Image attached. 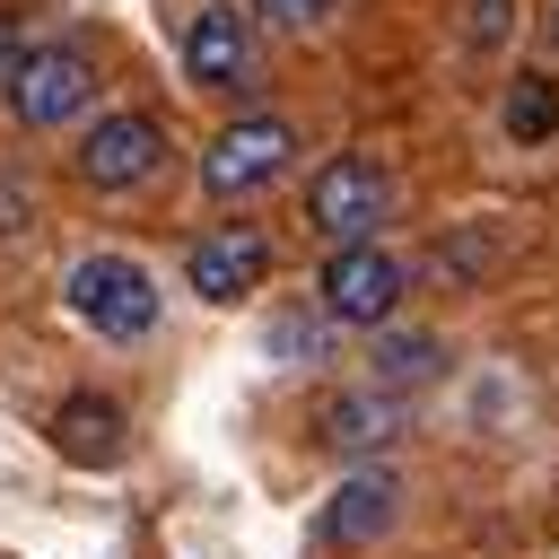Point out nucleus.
<instances>
[{
  "instance_id": "nucleus-7",
  "label": "nucleus",
  "mask_w": 559,
  "mask_h": 559,
  "mask_svg": "<svg viewBox=\"0 0 559 559\" xmlns=\"http://www.w3.org/2000/svg\"><path fill=\"white\" fill-rule=\"evenodd\" d=\"M183 70H192V87H236L253 70V17L236 0H210L183 35Z\"/></svg>"
},
{
  "instance_id": "nucleus-14",
  "label": "nucleus",
  "mask_w": 559,
  "mask_h": 559,
  "mask_svg": "<svg viewBox=\"0 0 559 559\" xmlns=\"http://www.w3.org/2000/svg\"><path fill=\"white\" fill-rule=\"evenodd\" d=\"M341 0H245V17H262V26H288V35H306V26H323Z\"/></svg>"
},
{
  "instance_id": "nucleus-10",
  "label": "nucleus",
  "mask_w": 559,
  "mask_h": 559,
  "mask_svg": "<svg viewBox=\"0 0 559 559\" xmlns=\"http://www.w3.org/2000/svg\"><path fill=\"white\" fill-rule=\"evenodd\" d=\"M52 445H61L70 463H114V454H122V411H114L105 393H70V402L52 411Z\"/></svg>"
},
{
  "instance_id": "nucleus-4",
  "label": "nucleus",
  "mask_w": 559,
  "mask_h": 559,
  "mask_svg": "<svg viewBox=\"0 0 559 559\" xmlns=\"http://www.w3.org/2000/svg\"><path fill=\"white\" fill-rule=\"evenodd\" d=\"M288 166H297V131H288L280 114H245V122H227V131L201 148V183H210L218 201H245V192L280 183Z\"/></svg>"
},
{
  "instance_id": "nucleus-2",
  "label": "nucleus",
  "mask_w": 559,
  "mask_h": 559,
  "mask_svg": "<svg viewBox=\"0 0 559 559\" xmlns=\"http://www.w3.org/2000/svg\"><path fill=\"white\" fill-rule=\"evenodd\" d=\"M384 210H393V175H384L376 157H332V166H314V183H306V218H314V236H332V245H376Z\"/></svg>"
},
{
  "instance_id": "nucleus-13",
  "label": "nucleus",
  "mask_w": 559,
  "mask_h": 559,
  "mask_svg": "<svg viewBox=\"0 0 559 559\" xmlns=\"http://www.w3.org/2000/svg\"><path fill=\"white\" fill-rule=\"evenodd\" d=\"M550 131H559V79L515 70V87H507V140H515V148H542Z\"/></svg>"
},
{
  "instance_id": "nucleus-11",
  "label": "nucleus",
  "mask_w": 559,
  "mask_h": 559,
  "mask_svg": "<svg viewBox=\"0 0 559 559\" xmlns=\"http://www.w3.org/2000/svg\"><path fill=\"white\" fill-rule=\"evenodd\" d=\"M393 419H402V402H384V393H341V402H323V445L332 454H376L384 437H393Z\"/></svg>"
},
{
  "instance_id": "nucleus-17",
  "label": "nucleus",
  "mask_w": 559,
  "mask_h": 559,
  "mask_svg": "<svg viewBox=\"0 0 559 559\" xmlns=\"http://www.w3.org/2000/svg\"><path fill=\"white\" fill-rule=\"evenodd\" d=\"M17 52H26V44H17V26L0 17V87H9V70H17Z\"/></svg>"
},
{
  "instance_id": "nucleus-9",
  "label": "nucleus",
  "mask_w": 559,
  "mask_h": 559,
  "mask_svg": "<svg viewBox=\"0 0 559 559\" xmlns=\"http://www.w3.org/2000/svg\"><path fill=\"white\" fill-rule=\"evenodd\" d=\"M393 498H402V489H393L384 472H349V480L332 489V507H323V542H349V550L376 542V533L393 524Z\"/></svg>"
},
{
  "instance_id": "nucleus-18",
  "label": "nucleus",
  "mask_w": 559,
  "mask_h": 559,
  "mask_svg": "<svg viewBox=\"0 0 559 559\" xmlns=\"http://www.w3.org/2000/svg\"><path fill=\"white\" fill-rule=\"evenodd\" d=\"M550 26H559V9H550Z\"/></svg>"
},
{
  "instance_id": "nucleus-8",
  "label": "nucleus",
  "mask_w": 559,
  "mask_h": 559,
  "mask_svg": "<svg viewBox=\"0 0 559 559\" xmlns=\"http://www.w3.org/2000/svg\"><path fill=\"white\" fill-rule=\"evenodd\" d=\"M262 271H271V245H262L253 227H218V236H201V245H192V262H183V280H192L210 306H227V297L262 288Z\"/></svg>"
},
{
  "instance_id": "nucleus-3",
  "label": "nucleus",
  "mask_w": 559,
  "mask_h": 559,
  "mask_svg": "<svg viewBox=\"0 0 559 559\" xmlns=\"http://www.w3.org/2000/svg\"><path fill=\"white\" fill-rule=\"evenodd\" d=\"M0 96H9V114H17L26 131H52V122H70V114L96 96V61H87L79 44H26Z\"/></svg>"
},
{
  "instance_id": "nucleus-16",
  "label": "nucleus",
  "mask_w": 559,
  "mask_h": 559,
  "mask_svg": "<svg viewBox=\"0 0 559 559\" xmlns=\"http://www.w3.org/2000/svg\"><path fill=\"white\" fill-rule=\"evenodd\" d=\"M271 341H280V349H297V358H306V367H314V358H323V332H314V323H280V332H271Z\"/></svg>"
},
{
  "instance_id": "nucleus-12",
  "label": "nucleus",
  "mask_w": 559,
  "mask_h": 559,
  "mask_svg": "<svg viewBox=\"0 0 559 559\" xmlns=\"http://www.w3.org/2000/svg\"><path fill=\"white\" fill-rule=\"evenodd\" d=\"M437 358H445V349H437L428 332H384V341H376V384H367V393L402 402L411 384H428V376H437Z\"/></svg>"
},
{
  "instance_id": "nucleus-1",
  "label": "nucleus",
  "mask_w": 559,
  "mask_h": 559,
  "mask_svg": "<svg viewBox=\"0 0 559 559\" xmlns=\"http://www.w3.org/2000/svg\"><path fill=\"white\" fill-rule=\"evenodd\" d=\"M70 314L96 332V341H140L157 323V280L131 262V253H87L70 271Z\"/></svg>"
},
{
  "instance_id": "nucleus-15",
  "label": "nucleus",
  "mask_w": 559,
  "mask_h": 559,
  "mask_svg": "<svg viewBox=\"0 0 559 559\" xmlns=\"http://www.w3.org/2000/svg\"><path fill=\"white\" fill-rule=\"evenodd\" d=\"M498 26H507V0H472V52H489Z\"/></svg>"
},
{
  "instance_id": "nucleus-6",
  "label": "nucleus",
  "mask_w": 559,
  "mask_h": 559,
  "mask_svg": "<svg viewBox=\"0 0 559 559\" xmlns=\"http://www.w3.org/2000/svg\"><path fill=\"white\" fill-rule=\"evenodd\" d=\"M157 157H166V122H157V114H96L87 140H79V175H87L96 192H131V183H148Z\"/></svg>"
},
{
  "instance_id": "nucleus-5",
  "label": "nucleus",
  "mask_w": 559,
  "mask_h": 559,
  "mask_svg": "<svg viewBox=\"0 0 559 559\" xmlns=\"http://www.w3.org/2000/svg\"><path fill=\"white\" fill-rule=\"evenodd\" d=\"M323 314L332 323H358V332H376L393 306H402V288H411V271L384 253V245H332V262H323Z\"/></svg>"
}]
</instances>
